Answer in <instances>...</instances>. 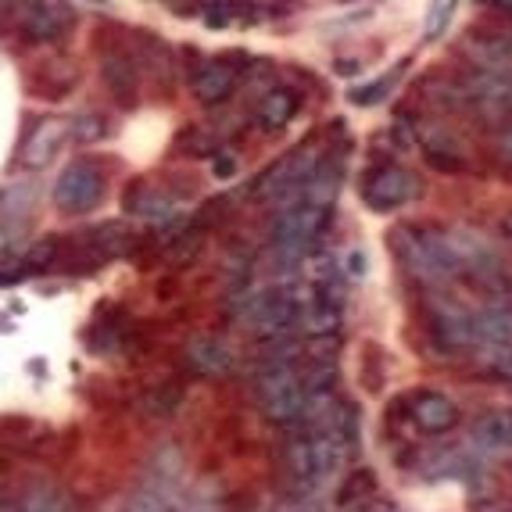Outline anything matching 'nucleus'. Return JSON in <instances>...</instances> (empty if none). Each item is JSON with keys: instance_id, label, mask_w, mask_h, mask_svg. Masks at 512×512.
<instances>
[{"instance_id": "nucleus-21", "label": "nucleus", "mask_w": 512, "mask_h": 512, "mask_svg": "<svg viewBox=\"0 0 512 512\" xmlns=\"http://www.w3.org/2000/svg\"><path fill=\"white\" fill-rule=\"evenodd\" d=\"M18 509L22 512H76L72 498L54 484H36L29 487L26 495L18 498Z\"/></svg>"}, {"instance_id": "nucleus-32", "label": "nucleus", "mask_w": 512, "mask_h": 512, "mask_svg": "<svg viewBox=\"0 0 512 512\" xmlns=\"http://www.w3.org/2000/svg\"><path fill=\"white\" fill-rule=\"evenodd\" d=\"M359 512H394V505L391 502H373V498H369L366 505H359Z\"/></svg>"}, {"instance_id": "nucleus-2", "label": "nucleus", "mask_w": 512, "mask_h": 512, "mask_svg": "<svg viewBox=\"0 0 512 512\" xmlns=\"http://www.w3.org/2000/svg\"><path fill=\"white\" fill-rule=\"evenodd\" d=\"M391 248H394V255H398V262H402L405 269L423 283H441V280L459 276L455 273L452 255H448V248H444L441 233L409 226V230L394 233Z\"/></svg>"}, {"instance_id": "nucleus-6", "label": "nucleus", "mask_w": 512, "mask_h": 512, "mask_svg": "<svg viewBox=\"0 0 512 512\" xmlns=\"http://www.w3.org/2000/svg\"><path fill=\"white\" fill-rule=\"evenodd\" d=\"M104 197V172L94 162H72L54 183V205L69 215H83Z\"/></svg>"}, {"instance_id": "nucleus-26", "label": "nucleus", "mask_w": 512, "mask_h": 512, "mask_svg": "<svg viewBox=\"0 0 512 512\" xmlns=\"http://www.w3.org/2000/svg\"><path fill=\"white\" fill-rule=\"evenodd\" d=\"M172 512H219V495L215 487H197V491H183Z\"/></svg>"}, {"instance_id": "nucleus-18", "label": "nucleus", "mask_w": 512, "mask_h": 512, "mask_svg": "<svg viewBox=\"0 0 512 512\" xmlns=\"http://www.w3.org/2000/svg\"><path fill=\"white\" fill-rule=\"evenodd\" d=\"M61 140H65V129H61L58 122H43L33 137L26 140V147H22V165H29V169L51 165L54 154L61 151Z\"/></svg>"}, {"instance_id": "nucleus-39", "label": "nucleus", "mask_w": 512, "mask_h": 512, "mask_svg": "<svg viewBox=\"0 0 512 512\" xmlns=\"http://www.w3.org/2000/svg\"><path fill=\"white\" fill-rule=\"evenodd\" d=\"M301 512H319V509H301Z\"/></svg>"}, {"instance_id": "nucleus-19", "label": "nucleus", "mask_w": 512, "mask_h": 512, "mask_svg": "<svg viewBox=\"0 0 512 512\" xmlns=\"http://www.w3.org/2000/svg\"><path fill=\"white\" fill-rule=\"evenodd\" d=\"M104 83L111 86V94L119 97L122 104L137 101V69L126 54H108L104 58Z\"/></svg>"}, {"instance_id": "nucleus-8", "label": "nucleus", "mask_w": 512, "mask_h": 512, "mask_svg": "<svg viewBox=\"0 0 512 512\" xmlns=\"http://www.w3.org/2000/svg\"><path fill=\"white\" fill-rule=\"evenodd\" d=\"M430 337L444 355H466L477 351V333H473V312H466L455 301H437L430 312Z\"/></svg>"}, {"instance_id": "nucleus-22", "label": "nucleus", "mask_w": 512, "mask_h": 512, "mask_svg": "<svg viewBox=\"0 0 512 512\" xmlns=\"http://www.w3.org/2000/svg\"><path fill=\"white\" fill-rule=\"evenodd\" d=\"M373 495H376L373 470H355L341 487V505H344V509H359V505H366Z\"/></svg>"}, {"instance_id": "nucleus-37", "label": "nucleus", "mask_w": 512, "mask_h": 512, "mask_svg": "<svg viewBox=\"0 0 512 512\" xmlns=\"http://www.w3.org/2000/svg\"><path fill=\"white\" fill-rule=\"evenodd\" d=\"M502 230H505V237L512 240V215H505V222H502Z\"/></svg>"}, {"instance_id": "nucleus-28", "label": "nucleus", "mask_w": 512, "mask_h": 512, "mask_svg": "<svg viewBox=\"0 0 512 512\" xmlns=\"http://www.w3.org/2000/svg\"><path fill=\"white\" fill-rule=\"evenodd\" d=\"M398 76H402V69H394V72H387V76H380L373 86H369V90H351V101H355V104H376V101H384L387 90H391V83Z\"/></svg>"}, {"instance_id": "nucleus-10", "label": "nucleus", "mask_w": 512, "mask_h": 512, "mask_svg": "<svg viewBox=\"0 0 512 512\" xmlns=\"http://www.w3.org/2000/svg\"><path fill=\"white\" fill-rule=\"evenodd\" d=\"M419 194V180L416 172L402 169V165H387L366 183V205L373 212H394V208L409 205Z\"/></svg>"}, {"instance_id": "nucleus-33", "label": "nucleus", "mask_w": 512, "mask_h": 512, "mask_svg": "<svg viewBox=\"0 0 512 512\" xmlns=\"http://www.w3.org/2000/svg\"><path fill=\"white\" fill-rule=\"evenodd\" d=\"M477 512H512V502H487Z\"/></svg>"}, {"instance_id": "nucleus-24", "label": "nucleus", "mask_w": 512, "mask_h": 512, "mask_svg": "<svg viewBox=\"0 0 512 512\" xmlns=\"http://www.w3.org/2000/svg\"><path fill=\"white\" fill-rule=\"evenodd\" d=\"M455 8H459V0H434L427 11V22H423V36H427V40H437V36L448 29V22H452Z\"/></svg>"}, {"instance_id": "nucleus-13", "label": "nucleus", "mask_w": 512, "mask_h": 512, "mask_svg": "<svg viewBox=\"0 0 512 512\" xmlns=\"http://www.w3.org/2000/svg\"><path fill=\"white\" fill-rule=\"evenodd\" d=\"M409 412H412V423H416L419 430H427V434H444V430H452L455 419H459L452 398L441 394V391L416 394L412 405H409Z\"/></svg>"}, {"instance_id": "nucleus-20", "label": "nucleus", "mask_w": 512, "mask_h": 512, "mask_svg": "<svg viewBox=\"0 0 512 512\" xmlns=\"http://www.w3.org/2000/svg\"><path fill=\"white\" fill-rule=\"evenodd\" d=\"M473 54L480 58L484 72H495L505 83H512V40H498V36H487V40L473 43Z\"/></svg>"}, {"instance_id": "nucleus-29", "label": "nucleus", "mask_w": 512, "mask_h": 512, "mask_svg": "<svg viewBox=\"0 0 512 512\" xmlns=\"http://www.w3.org/2000/svg\"><path fill=\"white\" fill-rule=\"evenodd\" d=\"M72 133H76V140H83V144H90V140H97L104 133V122L97 119V115H76V122H72Z\"/></svg>"}, {"instance_id": "nucleus-3", "label": "nucleus", "mask_w": 512, "mask_h": 512, "mask_svg": "<svg viewBox=\"0 0 512 512\" xmlns=\"http://www.w3.org/2000/svg\"><path fill=\"white\" fill-rule=\"evenodd\" d=\"M330 212L319 205H308L305 197H294V201H283V208L276 212L273 226H269V237H273V248L280 255H287V262H298V255H305L308 244L319 237V230L326 226Z\"/></svg>"}, {"instance_id": "nucleus-35", "label": "nucleus", "mask_w": 512, "mask_h": 512, "mask_svg": "<svg viewBox=\"0 0 512 512\" xmlns=\"http://www.w3.org/2000/svg\"><path fill=\"white\" fill-rule=\"evenodd\" d=\"M502 151L512 158V129H509V133H505V137H502Z\"/></svg>"}, {"instance_id": "nucleus-25", "label": "nucleus", "mask_w": 512, "mask_h": 512, "mask_svg": "<svg viewBox=\"0 0 512 512\" xmlns=\"http://www.w3.org/2000/svg\"><path fill=\"white\" fill-rule=\"evenodd\" d=\"M484 376L498 380V384H512V348H498V351H484Z\"/></svg>"}, {"instance_id": "nucleus-23", "label": "nucleus", "mask_w": 512, "mask_h": 512, "mask_svg": "<svg viewBox=\"0 0 512 512\" xmlns=\"http://www.w3.org/2000/svg\"><path fill=\"white\" fill-rule=\"evenodd\" d=\"M183 402V387L180 384H162L158 391H151L144 398V412H151V416H169V412H176Z\"/></svg>"}, {"instance_id": "nucleus-5", "label": "nucleus", "mask_w": 512, "mask_h": 512, "mask_svg": "<svg viewBox=\"0 0 512 512\" xmlns=\"http://www.w3.org/2000/svg\"><path fill=\"white\" fill-rule=\"evenodd\" d=\"M319 162L323 158L312 147L287 154V158H280V162L262 172V180L255 183V197L258 201H294L305 190L308 176L319 169Z\"/></svg>"}, {"instance_id": "nucleus-11", "label": "nucleus", "mask_w": 512, "mask_h": 512, "mask_svg": "<svg viewBox=\"0 0 512 512\" xmlns=\"http://www.w3.org/2000/svg\"><path fill=\"white\" fill-rule=\"evenodd\" d=\"M187 366L201 376H230L237 369V351L219 337H194L187 344Z\"/></svg>"}, {"instance_id": "nucleus-14", "label": "nucleus", "mask_w": 512, "mask_h": 512, "mask_svg": "<svg viewBox=\"0 0 512 512\" xmlns=\"http://www.w3.org/2000/svg\"><path fill=\"white\" fill-rule=\"evenodd\" d=\"M233 86H237V65H230V61H205L194 76V94L205 104L226 101L233 94Z\"/></svg>"}, {"instance_id": "nucleus-36", "label": "nucleus", "mask_w": 512, "mask_h": 512, "mask_svg": "<svg viewBox=\"0 0 512 512\" xmlns=\"http://www.w3.org/2000/svg\"><path fill=\"white\" fill-rule=\"evenodd\" d=\"M484 4H495V8H505V11H512V0H484Z\"/></svg>"}, {"instance_id": "nucleus-34", "label": "nucleus", "mask_w": 512, "mask_h": 512, "mask_svg": "<svg viewBox=\"0 0 512 512\" xmlns=\"http://www.w3.org/2000/svg\"><path fill=\"white\" fill-rule=\"evenodd\" d=\"M0 512H22V509H18V502H11V498H0Z\"/></svg>"}, {"instance_id": "nucleus-7", "label": "nucleus", "mask_w": 512, "mask_h": 512, "mask_svg": "<svg viewBox=\"0 0 512 512\" xmlns=\"http://www.w3.org/2000/svg\"><path fill=\"white\" fill-rule=\"evenodd\" d=\"M441 237H444V248H448V255H452V262H455V273H470L491 283L502 276V258H498V251L491 248L480 233L448 230V233H441Z\"/></svg>"}, {"instance_id": "nucleus-1", "label": "nucleus", "mask_w": 512, "mask_h": 512, "mask_svg": "<svg viewBox=\"0 0 512 512\" xmlns=\"http://www.w3.org/2000/svg\"><path fill=\"white\" fill-rule=\"evenodd\" d=\"M240 326H248L251 333L262 337H287L294 326L301 323V298L291 287H258L237 305Z\"/></svg>"}, {"instance_id": "nucleus-16", "label": "nucleus", "mask_w": 512, "mask_h": 512, "mask_svg": "<svg viewBox=\"0 0 512 512\" xmlns=\"http://www.w3.org/2000/svg\"><path fill=\"white\" fill-rule=\"evenodd\" d=\"M72 26V15L69 8H58V4H36L33 11L26 15L22 29H26L29 40L36 43H51L58 36H65V29Z\"/></svg>"}, {"instance_id": "nucleus-31", "label": "nucleus", "mask_w": 512, "mask_h": 512, "mask_svg": "<svg viewBox=\"0 0 512 512\" xmlns=\"http://www.w3.org/2000/svg\"><path fill=\"white\" fill-rule=\"evenodd\" d=\"M394 140H398V147H412V129H409V122H394Z\"/></svg>"}, {"instance_id": "nucleus-17", "label": "nucleus", "mask_w": 512, "mask_h": 512, "mask_svg": "<svg viewBox=\"0 0 512 512\" xmlns=\"http://www.w3.org/2000/svg\"><path fill=\"white\" fill-rule=\"evenodd\" d=\"M473 444L484 455H495L512 448V412H491L473 423Z\"/></svg>"}, {"instance_id": "nucleus-38", "label": "nucleus", "mask_w": 512, "mask_h": 512, "mask_svg": "<svg viewBox=\"0 0 512 512\" xmlns=\"http://www.w3.org/2000/svg\"><path fill=\"white\" fill-rule=\"evenodd\" d=\"M86 4H108V0H86Z\"/></svg>"}, {"instance_id": "nucleus-30", "label": "nucleus", "mask_w": 512, "mask_h": 512, "mask_svg": "<svg viewBox=\"0 0 512 512\" xmlns=\"http://www.w3.org/2000/svg\"><path fill=\"white\" fill-rule=\"evenodd\" d=\"M215 176H219V180H233V176H237V158H226V154H222V158H215Z\"/></svg>"}, {"instance_id": "nucleus-27", "label": "nucleus", "mask_w": 512, "mask_h": 512, "mask_svg": "<svg viewBox=\"0 0 512 512\" xmlns=\"http://www.w3.org/2000/svg\"><path fill=\"white\" fill-rule=\"evenodd\" d=\"M133 212L144 215V219H165V215H172V201L165 194H158V190H144V197H140V205H133Z\"/></svg>"}, {"instance_id": "nucleus-15", "label": "nucleus", "mask_w": 512, "mask_h": 512, "mask_svg": "<svg viewBox=\"0 0 512 512\" xmlns=\"http://www.w3.org/2000/svg\"><path fill=\"white\" fill-rule=\"evenodd\" d=\"M298 108H301V101L294 90H269V94L262 97V104H258L255 122L265 129V133H280V129L291 126Z\"/></svg>"}, {"instance_id": "nucleus-9", "label": "nucleus", "mask_w": 512, "mask_h": 512, "mask_svg": "<svg viewBox=\"0 0 512 512\" xmlns=\"http://www.w3.org/2000/svg\"><path fill=\"white\" fill-rule=\"evenodd\" d=\"M301 323H305V330L312 333V337H337V330H341V323H344L341 291L326 280L312 283L308 298L301 301Z\"/></svg>"}, {"instance_id": "nucleus-12", "label": "nucleus", "mask_w": 512, "mask_h": 512, "mask_svg": "<svg viewBox=\"0 0 512 512\" xmlns=\"http://www.w3.org/2000/svg\"><path fill=\"white\" fill-rule=\"evenodd\" d=\"M473 333H477L480 351H498L512 348V305L509 301H495L484 312L473 316Z\"/></svg>"}, {"instance_id": "nucleus-4", "label": "nucleus", "mask_w": 512, "mask_h": 512, "mask_svg": "<svg viewBox=\"0 0 512 512\" xmlns=\"http://www.w3.org/2000/svg\"><path fill=\"white\" fill-rule=\"evenodd\" d=\"M308 402H312V394H308L301 369H269L262 376V412L280 427L301 423Z\"/></svg>"}]
</instances>
